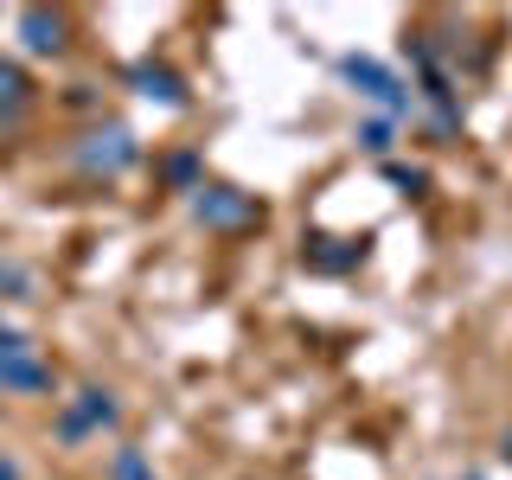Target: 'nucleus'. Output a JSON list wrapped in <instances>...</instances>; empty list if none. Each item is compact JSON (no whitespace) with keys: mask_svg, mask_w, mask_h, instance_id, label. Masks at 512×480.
Wrapping results in <instances>:
<instances>
[{"mask_svg":"<svg viewBox=\"0 0 512 480\" xmlns=\"http://www.w3.org/2000/svg\"><path fill=\"white\" fill-rule=\"evenodd\" d=\"M378 180L397 186V199H429V167H410V160H378Z\"/></svg>","mask_w":512,"mask_h":480,"instance_id":"12","label":"nucleus"},{"mask_svg":"<svg viewBox=\"0 0 512 480\" xmlns=\"http://www.w3.org/2000/svg\"><path fill=\"white\" fill-rule=\"evenodd\" d=\"M192 218L205 224V231H218V237H244V231H263V199L244 186H231V180H205L199 192H192Z\"/></svg>","mask_w":512,"mask_h":480,"instance_id":"3","label":"nucleus"},{"mask_svg":"<svg viewBox=\"0 0 512 480\" xmlns=\"http://www.w3.org/2000/svg\"><path fill=\"white\" fill-rule=\"evenodd\" d=\"M352 141H359V154H372V160H391V148H397V122H384V116H365L359 128H352Z\"/></svg>","mask_w":512,"mask_h":480,"instance_id":"13","label":"nucleus"},{"mask_svg":"<svg viewBox=\"0 0 512 480\" xmlns=\"http://www.w3.org/2000/svg\"><path fill=\"white\" fill-rule=\"evenodd\" d=\"M372 256V231H308L301 237V269L308 276H352Z\"/></svg>","mask_w":512,"mask_h":480,"instance_id":"4","label":"nucleus"},{"mask_svg":"<svg viewBox=\"0 0 512 480\" xmlns=\"http://www.w3.org/2000/svg\"><path fill=\"white\" fill-rule=\"evenodd\" d=\"M109 480H154V461L141 455L135 442H122L116 455H109Z\"/></svg>","mask_w":512,"mask_h":480,"instance_id":"14","label":"nucleus"},{"mask_svg":"<svg viewBox=\"0 0 512 480\" xmlns=\"http://www.w3.org/2000/svg\"><path fill=\"white\" fill-rule=\"evenodd\" d=\"M32 103H39V84L26 77V64L0 58V128H20L32 116Z\"/></svg>","mask_w":512,"mask_h":480,"instance_id":"8","label":"nucleus"},{"mask_svg":"<svg viewBox=\"0 0 512 480\" xmlns=\"http://www.w3.org/2000/svg\"><path fill=\"white\" fill-rule=\"evenodd\" d=\"M333 71H340V84L359 96V103H372V116H384V122H410L416 116V90L384 58H372V52H340Z\"/></svg>","mask_w":512,"mask_h":480,"instance_id":"2","label":"nucleus"},{"mask_svg":"<svg viewBox=\"0 0 512 480\" xmlns=\"http://www.w3.org/2000/svg\"><path fill=\"white\" fill-rule=\"evenodd\" d=\"M64 404L77 410V423H84L90 436H103V429H122V397L109 391V384H77Z\"/></svg>","mask_w":512,"mask_h":480,"instance_id":"10","label":"nucleus"},{"mask_svg":"<svg viewBox=\"0 0 512 480\" xmlns=\"http://www.w3.org/2000/svg\"><path fill=\"white\" fill-rule=\"evenodd\" d=\"M20 352H32V333H20L13 320H0V365H7V359H20Z\"/></svg>","mask_w":512,"mask_h":480,"instance_id":"16","label":"nucleus"},{"mask_svg":"<svg viewBox=\"0 0 512 480\" xmlns=\"http://www.w3.org/2000/svg\"><path fill=\"white\" fill-rule=\"evenodd\" d=\"M122 90H135L141 103H154V109H186L192 103V84L173 71L167 58H135L122 71Z\"/></svg>","mask_w":512,"mask_h":480,"instance_id":"6","label":"nucleus"},{"mask_svg":"<svg viewBox=\"0 0 512 480\" xmlns=\"http://www.w3.org/2000/svg\"><path fill=\"white\" fill-rule=\"evenodd\" d=\"M64 160H71L77 180L109 186V180H122V173L141 160V141H135L128 122H90V128H77V141L64 148Z\"/></svg>","mask_w":512,"mask_h":480,"instance_id":"1","label":"nucleus"},{"mask_svg":"<svg viewBox=\"0 0 512 480\" xmlns=\"http://www.w3.org/2000/svg\"><path fill=\"white\" fill-rule=\"evenodd\" d=\"M13 32H20L26 58H64L71 52V13L64 7H20L13 13Z\"/></svg>","mask_w":512,"mask_h":480,"instance_id":"5","label":"nucleus"},{"mask_svg":"<svg viewBox=\"0 0 512 480\" xmlns=\"http://www.w3.org/2000/svg\"><path fill=\"white\" fill-rule=\"evenodd\" d=\"M0 480H26V468H20V461L7 455V448H0Z\"/></svg>","mask_w":512,"mask_h":480,"instance_id":"17","label":"nucleus"},{"mask_svg":"<svg viewBox=\"0 0 512 480\" xmlns=\"http://www.w3.org/2000/svg\"><path fill=\"white\" fill-rule=\"evenodd\" d=\"M0 391H7V397H58V365L32 346V352H20V359L0 365Z\"/></svg>","mask_w":512,"mask_h":480,"instance_id":"7","label":"nucleus"},{"mask_svg":"<svg viewBox=\"0 0 512 480\" xmlns=\"http://www.w3.org/2000/svg\"><path fill=\"white\" fill-rule=\"evenodd\" d=\"M0 301H39V276L13 250H0Z\"/></svg>","mask_w":512,"mask_h":480,"instance_id":"11","label":"nucleus"},{"mask_svg":"<svg viewBox=\"0 0 512 480\" xmlns=\"http://www.w3.org/2000/svg\"><path fill=\"white\" fill-rule=\"evenodd\" d=\"M154 180H160V192H180V199H192V192L205 186V154L180 141V148H167V154L154 160Z\"/></svg>","mask_w":512,"mask_h":480,"instance_id":"9","label":"nucleus"},{"mask_svg":"<svg viewBox=\"0 0 512 480\" xmlns=\"http://www.w3.org/2000/svg\"><path fill=\"white\" fill-rule=\"evenodd\" d=\"M500 461L512 468V429H500Z\"/></svg>","mask_w":512,"mask_h":480,"instance_id":"18","label":"nucleus"},{"mask_svg":"<svg viewBox=\"0 0 512 480\" xmlns=\"http://www.w3.org/2000/svg\"><path fill=\"white\" fill-rule=\"evenodd\" d=\"M64 109H77V116H90V109H103V90H96L90 77H77V84L64 90Z\"/></svg>","mask_w":512,"mask_h":480,"instance_id":"15","label":"nucleus"},{"mask_svg":"<svg viewBox=\"0 0 512 480\" xmlns=\"http://www.w3.org/2000/svg\"><path fill=\"white\" fill-rule=\"evenodd\" d=\"M461 480H480V474H461Z\"/></svg>","mask_w":512,"mask_h":480,"instance_id":"19","label":"nucleus"}]
</instances>
